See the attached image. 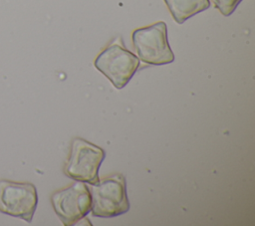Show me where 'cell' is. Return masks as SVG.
I'll return each instance as SVG.
<instances>
[{
    "instance_id": "52a82bcc",
    "label": "cell",
    "mask_w": 255,
    "mask_h": 226,
    "mask_svg": "<svg viewBox=\"0 0 255 226\" xmlns=\"http://www.w3.org/2000/svg\"><path fill=\"white\" fill-rule=\"evenodd\" d=\"M173 20L177 24L184 23L195 14L209 8V0H163Z\"/></svg>"
},
{
    "instance_id": "7a4b0ae2",
    "label": "cell",
    "mask_w": 255,
    "mask_h": 226,
    "mask_svg": "<svg viewBox=\"0 0 255 226\" xmlns=\"http://www.w3.org/2000/svg\"><path fill=\"white\" fill-rule=\"evenodd\" d=\"M94 65L117 89H123L136 72L139 60L118 37L98 55Z\"/></svg>"
},
{
    "instance_id": "277c9868",
    "label": "cell",
    "mask_w": 255,
    "mask_h": 226,
    "mask_svg": "<svg viewBox=\"0 0 255 226\" xmlns=\"http://www.w3.org/2000/svg\"><path fill=\"white\" fill-rule=\"evenodd\" d=\"M103 148L83 138L76 137L72 141L71 152L65 166V174L76 180L91 185L99 182V168L105 159Z\"/></svg>"
},
{
    "instance_id": "3957f363",
    "label": "cell",
    "mask_w": 255,
    "mask_h": 226,
    "mask_svg": "<svg viewBox=\"0 0 255 226\" xmlns=\"http://www.w3.org/2000/svg\"><path fill=\"white\" fill-rule=\"evenodd\" d=\"M138 58L148 65H165L174 61L167 41V28L163 21L135 29L131 35Z\"/></svg>"
},
{
    "instance_id": "ba28073f",
    "label": "cell",
    "mask_w": 255,
    "mask_h": 226,
    "mask_svg": "<svg viewBox=\"0 0 255 226\" xmlns=\"http://www.w3.org/2000/svg\"><path fill=\"white\" fill-rule=\"evenodd\" d=\"M214 6L224 16L231 15L242 0H211Z\"/></svg>"
},
{
    "instance_id": "8992f818",
    "label": "cell",
    "mask_w": 255,
    "mask_h": 226,
    "mask_svg": "<svg viewBox=\"0 0 255 226\" xmlns=\"http://www.w3.org/2000/svg\"><path fill=\"white\" fill-rule=\"evenodd\" d=\"M55 213L66 226L74 225L82 220L92 207V197L89 187L83 181L56 191L51 196Z\"/></svg>"
},
{
    "instance_id": "6da1fadb",
    "label": "cell",
    "mask_w": 255,
    "mask_h": 226,
    "mask_svg": "<svg viewBox=\"0 0 255 226\" xmlns=\"http://www.w3.org/2000/svg\"><path fill=\"white\" fill-rule=\"evenodd\" d=\"M89 190L92 197L91 210L94 216L116 217L129 209L126 178L122 173H116L99 180Z\"/></svg>"
},
{
    "instance_id": "5b68a950",
    "label": "cell",
    "mask_w": 255,
    "mask_h": 226,
    "mask_svg": "<svg viewBox=\"0 0 255 226\" xmlns=\"http://www.w3.org/2000/svg\"><path fill=\"white\" fill-rule=\"evenodd\" d=\"M37 204L38 194L34 184L0 179V212L31 222Z\"/></svg>"
}]
</instances>
